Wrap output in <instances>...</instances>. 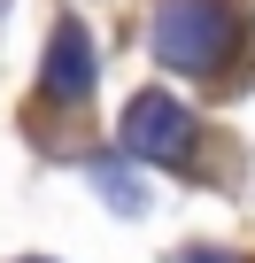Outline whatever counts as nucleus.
<instances>
[{
  "label": "nucleus",
  "mask_w": 255,
  "mask_h": 263,
  "mask_svg": "<svg viewBox=\"0 0 255 263\" xmlns=\"http://www.w3.org/2000/svg\"><path fill=\"white\" fill-rule=\"evenodd\" d=\"M47 85H54V93H85V85H93V47H85L77 24L54 31V47H47Z\"/></svg>",
  "instance_id": "obj_3"
},
{
  "label": "nucleus",
  "mask_w": 255,
  "mask_h": 263,
  "mask_svg": "<svg viewBox=\"0 0 255 263\" xmlns=\"http://www.w3.org/2000/svg\"><path fill=\"white\" fill-rule=\"evenodd\" d=\"M232 47V16L217 0H163L155 8V54L178 70H217Z\"/></svg>",
  "instance_id": "obj_1"
},
{
  "label": "nucleus",
  "mask_w": 255,
  "mask_h": 263,
  "mask_svg": "<svg viewBox=\"0 0 255 263\" xmlns=\"http://www.w3.org/2000/svg\"><path fill=\"white\" fill-rule=\"evenodd\" d=\"M124 147L147 155V163H178V155L193 147V116H186V101L140 93L132 108H124Z\"/></svg>",
  "instance_id": "obj_2"
}]
</instances>
